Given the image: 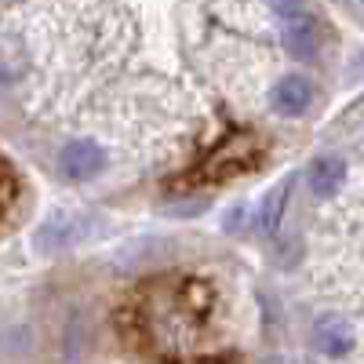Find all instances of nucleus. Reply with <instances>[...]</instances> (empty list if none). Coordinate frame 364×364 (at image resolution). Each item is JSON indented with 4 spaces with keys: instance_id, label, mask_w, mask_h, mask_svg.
I'll return each mask as SVG.
<instances>
[{
    "instance_id": "1",
    "label": "nucleus",
    "mask_w": 364,
    "mask_h": 364,
    "mask_svg": "<svg viewBox=\"0 0 364 364\" xmlns=\"http://www.w3.org/2000/svg\"><path fill=\"white\" fill-rule=\"evenodd\" d=\"M215 314V291L190 273L142 281L120 306V331L154 357L193 360L197 343Z\"/></svg>"
},
{
    "instance_id": "2",
    "label": "nucleus",
    "mask_w": 364,
    "mask_h": 364,
    "mask_svg": "<svg viewBox=\"0 0 364 364\" xmlns=\"http://www.w3.org/2000/svg\"><path fill=\"white\" fill-rule=\"evenodd\" d=\"M262 157V142L255 132H233L215 154H208L200 161V168H193L182 182H193V186H200V182H226L240 171L255 168V161Z\"/></svg>"
},
{
    "instance_id": "3",
    "label": "nucleus",
    "mask_w": 364,
    "mask_h": 364,
    "mask_svg": "<svg viewBox=\"0 0 364 364\" xmlns=\"http://www.w3.org/2000/svg\"><path fill=\"white\" fill-rule=\"evenodd\" d=\"M281 37L291 48L295 58H314L317 55V22L306 8H299L291 15L281 18Z\"/></svg>"
},
{
    "instance_id": "4",
    "label": "nucleus",
    "mask_w": 364,
    "mask_h": 364,
    "mask_svg": "<svg viewBox=\"0 0 364 364\" xmlns=\"http://www.w3.org/2000/svg\"><path fill=\"white\" fill-rule=\"evenodd\" d=\"M58 164H63V175L66 178H91V175H99L102 164H106V154L91 142V139H77L63 149V157H58Z\"/></svg>"
},
{
    "instance_id": "5",
    "label": "nucleus",
    "mask_w": 364,
    "mask_h": 364,
    "mask_svg": "<svg viewBox=\"0 0 364 364\" xmlns=\"http://www.w3.org/2000/svg\"><path fill=\"white\" fill-rule=\"evenodd\" d=\"M273 109L284 113V117H299V113H306L310 102H314V87L306 77H284L277 87H273V95H269Z\"/></svg>"
},
{
    "instance_id": "6",
    "label": "nucleus",
    "mask_w": 364,
    "mask_h": 364,
    "mask_svg": "<svg viewBox=\"0 0 364 364\" xmlns=\"http://www.w3.org/2000/svg\"><path fill=\"white\" fill-rule=\"evenodd\" d=\"M343 175H346V168H343V161H339V157H321V161L310 168V190H314L317 197H331V193H339Z\"/></svg>"
},
{
    "instance_id": "7",
    "label": "nucleus",
    "mask_w": 364,
    "mask_h": 364,
    "mask_svg": "<svg viewBox=\"0 0 364 364\" xmlns=\"http://www.w3.org/2000/svg\"><path fill=\"white\" fill-rule=\"evenodd\" d=\"M288 193H291V178H284L281 186H273L259 208V233H273L284 215V208H288Z\"/></svg>"
},
{
    "instance_id": "8",
    "label": "nucleus",
    "mask_w": 364,
    "mask_h": 364,
    "mask_svg": "<svg viewBox=\"0 0 364 364\" xmlns=\"http://www.w3.org/2000/svg\"><path fill=\"white\" fill-rule=\"evenodd\" d=\"M317 339H321V350L324 353H343L346 350V328L339 324V317H324L321 324H317Z\"/></svg>"
},
{
    "instance_id": "9",
    "label": "nucleus",
    "mask_w": 364,
    "mask_h": 364,
    "mask_svg": "<svg viewBox=\"0 0 364 364\" xmlns=\"http://www.w3.org/2000/svg\"><path fill=\"white\" fill-rule=\"evenodd\" d=\"M15 197H18V178H15V171H11V164L0 157V219L11 211V204H15Z\"/></svg>"
},
{
    "instance_id": "10",
    "label": "nucleus",
    "mask_w": 364,
    "mask_h": 364,
    "mask_svg": "<svg viewBox=\"0 0 364 364\" xmlns=\"http://www.w3.org/2000/svg\"><path fill=\"white\" fill-rule=\"evenodd\" d=\"M269 8L277 11V18H284V15H291V11H299V8H306L302 0H269Z\"/></svg>"
},
{
    "instance_id": "11",
    "label": "nucleus",
    "mask_w": 364,
    "mask_h": 364,
    "mask_svg": "<svg viewBox=\"0 0 364 364\" xmlns=\"http://www.w3.org/2000/svg\"><path fill=\"white\" fill-rule=\"evenodd\" d=\"M353 4H357V0H353Z\"/></svg>"
}]
</instances>
